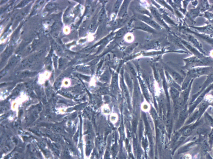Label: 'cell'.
<instances>
[{
  "label": "cell",
  "instance_id": "4",
  "mask_svg": "<svg viewBox=\"0 0 213 159\" xmlns=\"http://www.w3.org/2000/svg\"><path fill=\"white\" fill-rule=\"evenodd\" d=\"M150 10H151L152 13V14L153 16L154 17V18L156 19V20L158 22H159V23H160L161 25L166 26L165 22H164L163 20L161 19V16L160 15L159 13L157 11L156 9H154V8H151Z\"/></svg>",
  "mask_w": 213,
  "mask_h": 159
},
{
  "label": "cell",
  "instance_id": "3",
  "mask_svg": "<svg viewBox=\"0 0 213 159\" xmlns=\"http://www.w3.org/2000/svg\"><path fill=\"white\" fill-rule=\"evenodd\" d=\"M135 28L137 29H140L143 30L145 31H147L150 33H154L155 31H154V30L151 28L150 27L148 26V25L146 24L144 22H138L136 25Z\"/></svg>",
  "mask_w": 213,
  "mask_h": 159
},
{
  "label": "cell",
  "instance_id": "11",
  "mask_svg": "<svg viewBox=\"0 0 213 159\" xmlns=\"http://www.w3.org/2000/svg\"><path fill=\"white\" fill-rule=\"evenodd\" d=\"M53 47H54V49H55L58 53H61V48L59 46V45H57V43H55V42L53 43Z\"/></svg>",
  "mask_w": 213,
  "mask_h": 159
},
{
  "label": "cell",
  "instance_id": "12",
  "mask_svg": "<svg viewBox=\"0 0 213 159\" xmlns=\"http://www.w3.org/2000/svg\"><path fill=\"white\" fill-rule=\"evenodd\" d=\"M124 33H125V31H124V30L123 29H121L119 31L118 33H117V37H118V38L121 37L122 36L124 35Z\"/></svg>",
  "mask_w": 213,
  "mask_h": 159
},
{
  "label": "cell",
  "instance_id": "2",
  "mask_svg": "<svg viewBox=\"0 0 213 159\" xmlns=\"http://www.w3.org/2000/svg\"><path fill=\"white\" fill-rule=\"evenodd\" d=\"M138 18L141 21L145 22L147 24L149 25V26H152L153 28H155L156 29H161V27L159 25L157 24L156 22H155L153 20L150 18H149L147 16L142 15H139L138 16Z\"/></svg>",
  "mask_w": 213,
  "mask_h": 159
},
{
  "label": "cell",
  "instance_id": "8",
  "mask_svg": "<svg viewBox=\"0 0 213 159\" xmlns=\"http://www.w3.org/2000/svg\"><path fill=\"white\" fill-rule=\"evenodd\" d=\"M106 17L105 11L104 9H102L98 17V21L99 22L103 21L105 19Z\"/></svg>",
  "mask_w": 213,
  "mask_h": 159
},
{
  "label": "cell",
  "instance_id": "9",
  "mask_svg": "<svg viewBox=\"0 0 213 159\" xmlns=\"http://www.w3.org/2000/svg\"><path fill=\"white\" fill-rule=\"evenodd\" d=\"M19 61V58L17 57H12L9 62V66H12L14 65L16 62H17Z\"/></svg>",
  "mask_w": 213,
  "mask_h": 159
},
{
  "label": "cell",
  "instance_id": "5",
  "mask_svg": "<svg viewBox=\"0 0 213 159\" xmlns=\"http://www.w3.org/2000/svg\"><path fill=\"white\" fill-rule=\"evenodd\" d=\"M130 1L128 0H125L123 3L122 5L121 8L120 10V13H119V15L120 16H122L124 15V14L126 13L127 7L128 5L129 2Z\"/></svg>",
  "mask_w": 213,
  "mask_h": 159
},
{
  "label": "cell",
  "instance_id": "10",
  "mask_svg": "<svg viewBox=\"0 0 213 159\" xmlns=\"http://www.w3.org/2000/svg\"><path fill=\"white\" fill-rule=\"evenodd\" d=\"M121 0H117V1L115 4H114V7H113V11L115 13L117 12L118 10L119 9L120 7V5H121Z\"/></svg>",
  "mask_w": 213,
  "mask_h": 159
},
{
  "label": "cell",
  "instance_id": "15",
  "mask_svg": "<svg viewBox=\"0 0 213 159\" xmlns=\"http://www.w3.org/2000/svg\"><path fill=\"white\" fill-rule=\"evenodd\" d=\"M55 6H56V5L54 4H49L48 5H47L46 8L50 10V9H51L54 8V7H55Z\"/></svg>",
  "mask_w": 213,
  "mask_h": 159
},
{
  "label": "cell",
  "instance_id": "7",
  "mask_svg": "<svg viewBox=\"0 0 213 159\" xmlns=\"http://www.w3.org/2000/svg\"><path fill=\"white\" fill-rule=\"evenodd\" d=\"M168 69H169L170 72L171 74L172 75V76H173V77L174 78V79L175 80H176L177 81H178V80H181L180 75L178 73H177L176 72L174 71L173 70H171V69H170V68H168Z\"/></svg>",
  "mask_w": 213,
  "mask_h": 159
},
{
  "label": "cell",
  "instance_id": "14",
  "mask_svg": "<svg viewBox=\"0 0 213 159\" xmlns=\"http://www.w3.org/2000/svg\"><path fill=\"white\" fill-rule=\"evenodd\" d=\"M95 26H96V22H95V21H93L90 25L89 29L91 30L93 29L95 27Z\"/></svg>",
  "mask_w": 213,
  "mask_h": 159
},
{
  "label": "cell",
  "instance_id": "6",
  "mask_svg": "<svg viewBox=\"0 0 213 159\" xmlns=\"http://www.w3.org/2000/svg\"><path fill=\"white\" fill-rule=\"evenodd\" d=\"M13 51L12 47H10L9 49H7L6 50H5V52L3 54V55L2 56V61H4L5 60V59L7 58V57H9V55L12 53Z\"/></svg>",
  "mask_w": 213,
  "mask_h": 159
},
{
  "label": "cell",
  "instance_id": "13",
  "mask_svg": "<svg viewBox=\"0 0 213 159\" xmlns=\"http://www.w3.org/2000/svg\"><path fill=\"white\" fill-rule=\"evenodd\" d=\"M66 110L67 109L66 108H60V109H58V112H60V114H64L66 113Z\"/></svg>",
  "mask_w": 213,
  "mask_h": 159
},
{
  "label": "cell",
  "instance_id": "1",
  "mask_svg": "<svg viewBox=\"0 0 213 159\" xmlns=\"http://www.w3.org/2000/svg\"><path fill=\"white\" fill-rule=\"evenodd\" d=\"M27 101L26 99H23L22 98H16V100H13L10 103V109L13 112H15L16 115H18L19 112V108L20 106H21L24 103V102Z\"/></svg>",
  "mask_w": 213,
  "mask_h": 159
}]
</instances>
